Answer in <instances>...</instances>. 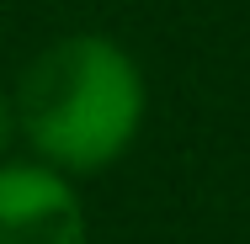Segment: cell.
Instances as JSON below:
<instances>
[{
    "label": "cell",
    "instance_id": "obj_1",
    "mask_svg": "<svg viewBox=\"0 0 250 244\" xmlns=\"http://www.w3.org/2000/svg\"><path fill=\"white\" fill-rule=\"evenodd\" d=\"M11 117L48 170L91 175L133 149L144 128V75L123 43L75 32L27 64Z\"/></svg>",
    "mask_w": 250,
    "mask_h": 244
},
{
    "label": "cell",
    "instance_id": "obj_2",
    "mask_svg": "<svg viewBox=\"0 0 250 244\" xmlns=\"http://www.w3.org/2000/svg\"><path fill=\"white\" fill-rule=\"evenodd\" d=\"M0 244H85V207L48 165H0Z\"/></svg>",
    "mask_w": 250,
    "mask_h": 244
},
{
    "label": "cell",
    "instance_id": "obj_3",
    "mask_svg": "<svg viewBox=\"0 0 250 244\" xmlns=\"http://www.w3.org/2000/svg\"><path fill=\"white\" fill-rule=\"evenodd\" d=\"M11 128H16V117H11V101H5V91H0V154H5V144H11Z\"/></svg>",
    "mask_w": 250,
    "mask_h": 244
}]
</instances>
